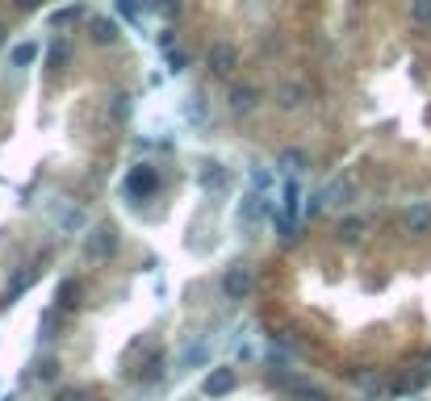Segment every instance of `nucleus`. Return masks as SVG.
I'll list each match as a JSON object with an SVG mask.
<instances>
[{"instance_id":"nucleus-12","label":"nucleus","mask_w":431,"mask_h":401,"mask_svg":"<svg viewBox=\"0 0 431 401\" xmlns=\"http://www.w3.org/2000/svg\"><path fill=\"white\" fill-rule=\"evenodd\" d=\"M75 17H80V8H75V4H71V8H59V13H54V17H50V25H54V29H59V25H71V21H75Z\"/></svg>"},{"instance_id":"nucleus-16","label":"nucleus","mask_w":431,"mask_h":401,"mask_svg":"<svg viewBox=\"0 0 431 401\" xmlns=\"http://www.w3.org/2000/svg\"><path fill=\"white\" fill-rule=\"evenodd\" d=\"M339 230H344V234H348V239H360V230H365V222H344V226H339Z\"/></svg>"},{"instance_id":"nucleus-11","label":"nucleus","mask_w":431,"mask_h":401,"mask_svg":"<svg viewBox=\"0 0 431 401\" xmlns=\"http://www.w3.org/2000/svg\"><path fill=\"white\" fill-rule=\"evenodd\" d=\"M411 17L419 25H431V0H411Z\"/></svg>"},{"instance_id":"nucleus-1","label":"nucleus","mask_w":431,"mask_h":401,"mask_svg":"<svg viewBox=\"0 0 431 401\" xmlns=\"http://www.w3.org/2000/svg\"><path fill=\"white\" fill-rule=\"evenodd\" d=\"M251 285H256V276H251L247 264H235V268H226V276H222V293H226V301H243V297L251 293Z\"/></svg>"},{"instance_id":"nucleus-18","label":"nucleus","mask_w":431,"mask_h":401,"mask_svg":"<svg viewBox=\"0 0 431 401\" xmlns=\"http://www.w3.org/2000/svg\"><path fill=\"white\" fill-rule=\"evenodd\" d=\"M117 8H122L126 17H134V13H138V8H134V0H117Z\"/></svg>"},{"instance_id":"nucleus-13","label":"nucleus","mask_w":431,"mask_h":401,"mask_svg":"<svg viewBox=\"0 0 431 401\" xmlns=\"http://www.w3.org/2000/svg\"><path fill=\"white\" fill-rule=\"evenodd\" d=\"M210 184H214V188H222V184H226V172H222L218 163H210V172H205V188H210Z\"/></svg>"},{"instance_id":"nucleus-5","label":"nucleus","mask_w":431,"mask_h":401,"mask_svg":"<svg viewBox=\"0 0 431 401\" xmlns=\"http://www.w3.org/2000/svg\"><path fill=\"white\" fill-rule=\"evenodd\" d=\"M155 184H159V176H155L151 167H138V172L130 176V184H126V188H130V192H143V197H147V192H155Z\"/></svg>"},{"instance_id":"nucleus-21","label":"nucleus","mask_w":431,"mask_h":401,"mask_svg":"<svg viewBox=\"0 0 431 401\" xmlns=\"http://www.w3.org/2000/svg\"><path fill=\"white\" fill-rule=\"evenodd\" d=\"M59 401H84L80 393H59Z\"/></svg>"},{"instance_id":"nucleus-7","label":"nucleus","mask_w":431,"mask_h":401,"mask_svg":"<svg viewBox=\"0 0 431 401\" xmlns=\"http://www.w3.org/2000/svg\"><path fill=\"white\" fill-rule=\"evenodd\" d=\"M407 226H411V234H423V230H431V205H411Z\"/></svg>"},{"instance_id":"nucleus-4","label":"nucleus","mask_w":431,"mask_h":401,"mask_svg":"<svg viewBox=\"0 0 431 401\" xmlns=\"http://www.w3.org/2000/svg\"><path fill=\"white\" fill-rule=\"evenodd\" d=\"M231 389H235V372H231V368H214L210 381H205V393H210V398H226Z\"/></svg>"},{"instance_id":"nucleus-14","label":"nucleus","mask_w":431,"mask_h":401,"mask_svg":"<svg viewBox=\"0 0 431 401\" xmlns=\"http://www.w3.org/2000/svg\"><path fill=\"white\" fill-rule=\"evenodd\" d=\"M80 226H84V213H80V209H71V213L63 218V234H71V230H80Z\"/></svg>"},{"instance_id":"nucleus-2","label":"nucleus","mask_w":431,"mask_h":401,"mask_svg":"<svg viewBox=\"0 0 431 401\" xmlns=\"http://www.w3.org/2000/svg\"><path fill=\"white\" fill-rule=\"evenodd\" d=\"M235 63H239V54H235L231 42H214V46H210V71H214V75H231Z\"/></svg>"},{"instance_id":"nucleus-8","label":"nucleus","mask_w":431,"mask_h":401,"mask_svg":"<svg viewBox=\"0 0 431 401\" xmlns=\"http://www.w3.org/2000/svg\"><path fill=\"white\" fill-rule=\"evenodd\" d=\"M231 109L235 113H251L256 109V88H235L231 92Z\"/></svg>"},{"instance_id":"nucleus-6","label":"nucleus","mask_w":431,"mask_h":401,"mask_svg":"<svg viewBox=\"0 0 431 401\" xmlns=\"http://www.w3.org/2000/svg\"><path fill=\"white\" fill-rule=\"evenodd\" d=\"M38 54H42V46H38V42H21V46H13L8 63H13V67H29V63H34Z\"/></svg>"},{"instance_id":"nucleus-3","label":"nucleus","mask_w":431,"mask_h":401,"mask_svg":"<svg viewBox=\"0 0 431 401\" xmlns=\"http://www.w3.org/2000/svg\"><path fill=\"white\" fill-rule=\"evenodd\" d=\"M113 243H117V239H113V230H109V226H96V230L88 234V243H84V251H88L92 259H105V255L113 251Z\"/></svg>"},{"instance_id":"nucleus-19","label":"nucleus","mask_w":431,"mask_h":401,"mask_svg":"<svg viewBox=\"0 0 431 401\" xmlns=\"http://www.w3.org/2000/svg\"><path fill=\"white\" fill-rule=\"evenodd\" d=\"M159 8H163V13H168V17H172V13H180V0H163V4H159Z\"/></svg>"},{"instance_id":"nucleus-15","label":"nucleus","mask_w":431,"mask_h":401,"mask_svg":"<svg viewBox=\"0 0 431 401\" xmlns=\"http://www.w3.org/2000/svg\"><path fill=\"white\" fill-rule=\"evenodd\" d=\"M168 67H172V71H184V67H189V54H184V50H172V54H168Z\"/></svg>"},{"instance_id":"nucleus-22","label":"nucleus","mask_w":431,"mask_h":401,"mask_svg":"<svg viewBox=\"0 0 431 401\" xmlns=\"http://www.w3.org/2000/svg\"><path fill=\"white\" fill-rule=\"evenodd\" d=\"M0 42H4V25H0Z\"/></svg>"},{"instance_id":"nucleus-9","label":"nucleus","mask_w":431,"mask_h":401,"mask_svg":"<svg viewBox=\"0 0 431 401\" xmlns=\"http://www.w3.org/2000/svg\"><path fill=\"white\" fill-rule=\"evenodd\" d=\"M92 38H96V42H117V21L96 17V21H92Z\"/></svg>"},{"instance_id":"nucleus-17","label":"nucleus","mask_w":431,"mask_h":401,"mask_svg":"<svg viewBox=\"0 0 431 401\" xmlns=\"http://www.w3.org/2000/svg\"><path fill=\"white\" fill-rule=\"evenodd\" d=\"M298 401H327V393H319V389H298Z\"/></svg>"},{"instance_id":"nucleus-10","label":"nucleus","mask_w":431,"mask_h":401,"mask_svg":"<svg viewBox=\"0 0 431 401\" xmlns=\"http://www.w3.org/2000/svg\"><path fill=\"white\" fill-rule=\"evenodd\" d=\"M277 167H281V172H289V176H298V172L306 167V155H302V151H281Z\"/></svg>"},{"instance_id":"nucleus-20","label":"nucleus","mask_w":431,"mask_h":401,"mask_svg":"<svg viewBox=\"0 0 431 401\" xmlns=\"http://www.w3.org/2000/svg\"><path fill=\"white\" fill-rule=\"evenodd\" d=\"M13 4H17V8H21V13H29V8H38V4H42V0H13Z\"/></svg>"}]
</instances>
